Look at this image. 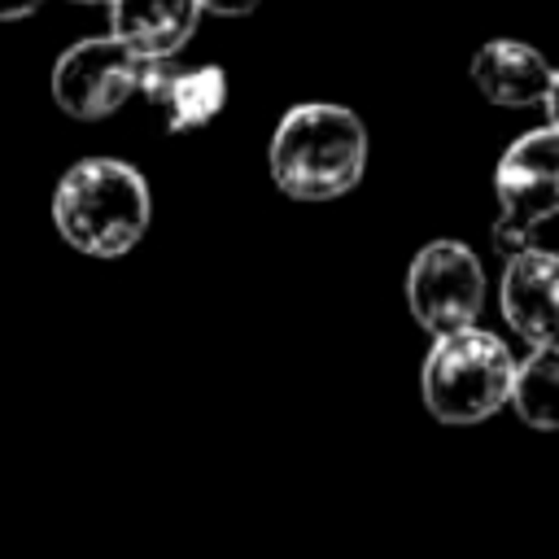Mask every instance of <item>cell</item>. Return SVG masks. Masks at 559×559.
Here are the masks:
<instances>
[{"label": "cell", "mask_w": 559, "mask_h": 559, "mask_svg": "<svg viewBox=\"0 0 559 559\" xmlns=\"http://www.w3.org/2000/svg\"><path fill=\"white\" fill-rule=\"evenodd\" d=\"M271 183L293 201H336L358 188L367 170L362 118L332 100L293 105L271 131Z\"/></svg>", "instance_id": "cell-1"}, {"label": "cell", "mask_w": 559, "mask_h": 559, "mask_svg": "<svg viewBox=\"0 0 559 559\" xmlns=\"http://www.w3.org/2000/svg\"><path fill=\"white\" fill-rule=\"evenodd\" d=\"M153 218V197L144 175L118 157L74 162L52 192V223L61 240L87 258L131 253Z\"/></svg>", "instance_id": "cell-2"}, {"label": "cell", "mask_w": 559, "mask_h": 559, "mask_svg": "<svg viewBox=\"0 0 559 559\" xmlns=\"http://www.w3.org/2000/svg\"><path fill=\"white\" fill-rule=\"evenodd\" d=\"M511 380H515V358L502 345V336L467 323L432 336L419 393L437 424L467 428L511 402Z\"/></svg>", "instance_id": "cell-3"}, {"label": "cell", "mask_w": 559, "mask_h": 559, "mask_svg": "<svg viewBox=\"0 0 559 559\" xmlns=\"http://www.w3.org/2000/svg\"><path fill=\"white\" fill-rule=\"evenodd\" d=\"M493 192H498V223H493V249L502 258L533 249L537 227L559 214V127L524 131L507 144V153L493 166Z\"/></svg>", "instance_id": "cell-4"}, {"label": "cell", "mask_w": 559, "mask_h": 559, "mask_svg": "<svg viewBox=\"0 0 559 559\" xmlns=\"http://www.w3.org/2000/svg\"><path fill=\"white\" fill-rule=\"evenodd\" d=\"M144 79V57L131 52L114 31L109 35H92L70 44L57 61H52V100L61 114L79 118V122H96L109 118L114 109H122Z\"/></svg>", "instance_id": "cell-5"}, {"label": "cell", "mask_w": 559, "mask_h": 559, "mask_svg": "<svg viewBox=\"0 0 559 559\" xmlns=\"http://www.w3.org/2000/svg\"><path fill=\"white\" fill-rule=\"evenodd\" d=\"M485 301V266L463 240H428L406 266V306L411 319L428 332H454L476 323Z\"/></svg>", "instance_id": "cell-6"}, {"label": "cell", "mask_w": 559, "mask_h": 559, "mask_svg": "<svg viewBox=\"0 0 559 559\" xmlns=\"http://www.w3.org/2000/svg\"><path fill=\"white\" fill-rule=\"evenodd\" d=\"M498 306L511 332L524 336L533 349L559 345V253L537 245L511 253L502 271Z\"/></svg>", "instance_id": "cell-7"}, {"label": "cell", "mask_w": 559, "mask_h": 559, "mask_svg": "<svg viewBox=\"0 0 559 559\" xmlns=\"http://www.w3.org/2000/svg\"><path fill=\"white\" fill-rule=\"evenodd\" d=\"M140 92L162 109L166 131H197L227 105V74L218 66H175V57L144 61Z\"/></svg>", "instance_id": "cell-8"}, {"label": "cell", "mask_w": 559, "mask_h": 559, "mask_svg": "<svg viewBox=\"0 0 559 559\" xmlns=\"http://www.w3.org/2000/svg\"><path fill=\"white\" fill-rule=\"evenodd\" d=\"M550 66L546 57L524 44V39H489L476 48L472 57V83L489 105L502 109H524V105H542L546 87H550Z\"/></svg>", "instance_id": "cell-9"}, {"label": "cell", "mask_w": 559, "mask_h": 559, "mask_svg": "<svg viewBox=\"0 0 559 559\" xmlns=\"http://www.w3.org/2000/svg\"><path fill=\"white\" fill-rule=\"evenodd\" d=\"M201 13V0H109V31L144 61H162L183 52Z\"/></svg>", "instance_id": "cell-10"}, {"label": "cell", "mask_w": 559, "mask_h": 559, "mask_svg": "<svg viewBox=\"0 0 559 559\" xmlns=\"http://www.w3.org/2000/svg\"><path fill=\"white\" fill-rule=\"evenodd\" d=\"M511 411L537 432H559V345L533 349L515 362Z\"/></svg>", "instance_id": "cell-11"}, {"label": "cell", "mask_w": 559, "mask_h": 559, "mask_svg": "<svg viewBox=\"0 0 559 559\" xmlns=\"http://www.w3.org/2000/svg\"><path fill=\"white\" fill-rule=\"evenodd\" d=\"M205 13H218V17H245L258 9V0H201Z\"/></svg>", "instance_id": "cell-12"}, {"label": "cell", "mask_w": 559, "mask_h": 559, "mask_svg": "<svg viewBox=\"0 0 559 559\" xmlns=\"http://www.w3.org/2000/svg\"><path fill=\"white\" fill-rule=\"evenodd\" d=\"M44 0H0V22H22L39 9Z\"/></svg>", "instance_id": "cell-13"}, {"label": "cell", "mask_w": 559, "mask_h": 559, "mask_svg": "<svg viewBox=\"0 0 559 559\" xmlns=\"http://www.w3.org/2000/svg\"><path fill=\"white\" fill-rule=\"evenodd\" d=\"M546 118H550V127H559V70L550 74V87H546Z\"/></svg>", "instance_id": "cell-14"}, {"label": "cell", "mask_w": 559, "mask_h": 559, "mask_svg": "<svg viewBox=\"0 0 559 559\" xmlns=\"http://www.w3.org/2000/svg\"><path fill=\"white\" fill-rule=\"evenodd\" d=\"M79 4H109V0H79Z\"/></svg>", "instance_id": "cell-15"}]
</instances>
